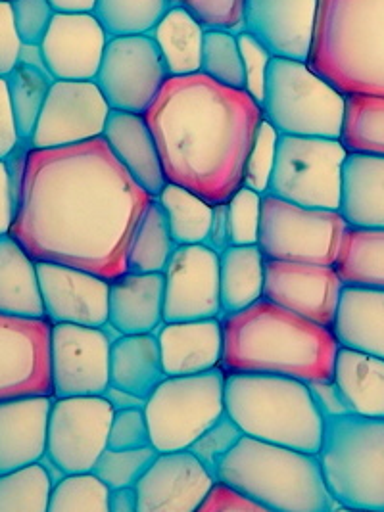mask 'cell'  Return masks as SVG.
Instances as JSON below:
<instances>
[{
	"mask_svg": "<svg viewBox=\"0 0 384 512\" xmlns=\"http://www.w3.org/2000/svg\"><path fill=\"white\" fill-rule=\"evenodd\" d=\"M246 0H171L183 6L204 29H223L231 33L244 31Z\"/></svg>",
	"mask_w": 384,
	"mask_h": 512,
	"instance_id": "47",
	"label": "cell"
},
{
	"mask_svg": "<svg viewBox=\"0 0 384 512\" xmlns=\"http://www.w3.org/2000/svg\"><path fill=\"white\" fill-rule=\"evenodd\" d=\"M260 106L279 135L340 139L346 94L308 62L273 56Z\"/></svg>",
	"mask_w": 384,
	"mask_h": 512,
	"instance_id": "8",
	"label": "cell"
},
{
	"mask_svg": "<svg viewBox=\"0 0 384 512\" xmlns=\"http://www.w3.org/2000/svg\"><path fill=\"white\" fill-rule=\"evenodd\" d=\"M52 478L43 463L0 474V512H48Z\"/></svg>",
	"mask_w": 384,
	"mask_h": 512,
	"instance_id": "40",
	"label": "cell"
},
{
	"mask_svg": "<svg viewBox=\"0 0 384 512\" xmlns=\"http://www.w3.org/2000/svg\"><path fill=\"white\" fill-rule=\"evenodd\" d=\"M110 350L104 326L52 325V397L104 396L110 386Z\"/></svg>",
	"mask_w": 384,
	"mask_h": 512,
	"instance_id": "14",
	"label": "cell"
},
{
	"mask_svg": "<svg viewBox=\"0 0 384 512\" xmlns=\"http://www.w3.org/2000/svg\"><path fill=\"white\" fill-rule=\"evenodd\" d=\"M104 397L112 403L114 411H120V409H129V407H144V401L141 397L133 396L121 388H114V386H108V390L104 392Z\"/></svg>",
	"mask_w": 384,
	"mask_h": 512,
	"instance_id": "58",
	"label": "cell"
},
{
	"mask_svg": "<svg viewBox=\"0 0 384 512\" xmlns=\"http://www.w3.org/2000/svg\"><path fill=\"white\" fill-rule=\"evenodd\" d=\"M342 286L333 265L265 259V300L317 325L333 326Z\"/></svg>",
	"mask_w": 384,
	"mask_h": 512,
	"instance_id": "18",
	"label": "cell"
},
{
	"mask_svg": "<svg viewBox=\"0 0 384 512\" xmlns=\"http://www.w3.org/2000/svg\"><path fill=\"white\" fill-rule=\"evenodd\" d=\"M225 413L244 436L319 451L323 422L310 386L281 374L225 373Z\"/></svg>",
	"mask_w": 384,
	"mask_h": 512,
	"instance_id": "6",
	"label": "cell"
},
{
	"mask_svg": "<svg viewBox=\"0 0 384 512\" xmlns=\"http://www.w3.org/2000/svg\"><path fill=\"white\" fill-rule=\"evenodd\" d=\"M108 39L93 12H56L41 41L48 73L54 79L95 81Z\"/></svg>",
	"mask_w": 384,
	"mask_h": 512,
	"instance_id": "20",
	"label": "cell"
},
{
	"mask_svg": "<svg viewBox=\"0 0 384 512\" xmlns=\"http://www.w3.org/2000/svg\"><path fill=\"white\" fill-rule=\"evenodd\" d=\"M346 227L340 211L306 208L262 194L258 246L265 259L333 265Z\"/></svg>",
	"mask_w": 384,
	"mask_h": 512,
	"instance_id": "11",
	"label": "cell"
},
{
	"mask_svg": "<svg viewBox=\"0 0 384 512\" xmlns=\"http://www.w3.org/2000/svg\"><path fill=\"white\" fill-rule=\"evenodd\" d=\"M206 244L221 254L225 248L231 246V227H229V211H227V202H221L214 206V217H212V227L208 233Z\"/></svg>",
	"mask_w": 384,
	"mask_h": 512,
	"instance_id": "56",
	"label": "cell"
},
{
	"mask_svg": "<svg viewBox=\"0 0 384 512\" xmlns=\"http://www.w3.org/2000/svg\"><path fill=\"white\" fill-rule=\"evenodd\" d=\"M231 244L250 246L258 244L262 221V194L252 188L242 187L227 200Z\"/></svg>",
	"mask_w": 384,
	"mask_h": 512,
	"instance_id": "46",
	"label": "cell"
},
{
	"mask_svg": "<svg viewBox=\"0 0 384 512\" xmlns=\"http://www.w3.org/2000/svg\"><path fill=\"white\" fill-rule=\"evenodd\" d=\"M169 73L152 35L110 37L95 83L112 110L143 114Z\"/></svg>",
	"mask_w": 384,
	"mask_h": 512,
	"instance_id": "13",
	"label": "cell"
},
{
	"mask_svg": "<svg viewBox=\"0 0 384 512\" xmlns=\"http://www.w3.org/2000/svg\"><path fill=\"white\" fill-rule=\"evenodd\" d=\"M346 154L340 139L279 135L265 194L306 208L338 211Z\"/></svg>",
	"mask_w": 384,
	"mask_h": 512,
	"instance_id": "10",
	"label": "cell"
},
{
	"mask_svg": "<svg viewBox=\"0 0 384 512\" xmlns=\"http://www.w3.org/2000/svg\"><path fill=\"white\" fill-rule=\"evenodd\" d=\"M110 488L95 472L64 474L50 491L48 512H108Z\"/></svg>",
	"mask_w": 384,
	"mask_h": 512,
	"instance_id": "41",
	"label": "cell"
},
{
	"mask_svg": "<svg viewBox=\"0 0 384 512\" xmlns=\"http://www.w3.org/2000/svg\"><path fill=\"white\" fill-rule=\"evenodd\" d=\"M242 436L244 434L235 424V420L231 419L227 413H223L208 430H204L192 442L189 451L216 478L221 461L229 455V451L239 443Z\"/></svg>",
	"mask_w": 384,
	"mask_h": 512,
	"instance_id": "45",
	"label": "cell"
},
{
	"mask_svg": "<svg viewBox=\"0 0 384 512\" xmlns=\"http://www.w3.org/2000/svg\"><path fill=\"white\" fill-rule=\"evenodd\" d=\"M310 392H312L313 401L319 407L323 417H336V415H346L348 407L346 401L336 388L333 380H319V382H310Z\"/></svg>",
	"mask_w": 384,
	"mask_h": 512,
	"instance_id": "54",
	"label": "cell"
},
{
	"mask_svg": "<svg viewBox=\"0 0 384 512\" xmlns=\"http://www.w3.org/2000/svg\"><path fill=\"white\" fill-rule=\"evenodd\" d=\"M168 217L169 233L175 246L206 244L212 227L214 206L189 188L166 183L156 196Z\"/></svg>",
	"mask_w": 384,
	"mask_h": 512,
	"instance_id": "35",
	"label": "cell"
},
{
	"mask_svg": "<svg viewBox=\"0 0 384 512\" xmlns=\"http://www.w3.org/2000/svg\"><path fill=\"white\" fill-rule=\"evenodd\" d=\"M331 330L340 348L384 359V290L342 286Z\"/></svg>",
	"mask_w": 384,
	"mask_h": 512,
	"instance_id": "27",
	"label": "cell"
},
{
	"mask_svg": "<svg viewBox=\"0 0 384 512\" xmlns=\"http://www.w3.org/2000/svg\"><path fill=\"white\" fill-rule=\"evenodd\" d=\"M317 459L340 507L384 512V419L325 417Z\"/></svg>",
	"mask_w": 384,
	"mask_h": 512,
	"instance_id": "7",
	"label": "cell"
},
{
	"mask_svg": "<svg viewBox=\"0 0 384 512\" xmlns=\"http://www.w3.org/2000/svg\"><path fill=\"white\" fill-rule=\"evenodd\" d=\"M52 396L0 401V474L45 459Z\"/></svg>",
	"mask_w": 384,
	"mask_h": 512,
	"instance_id": "23",
	"label": "cell"
},
{
	"mask_svg": "<svg viewBox=\"0 0 384 512\" xmlns=\"http://www.w3.org/2000/svg\"><path fill=\"white\" fill-rule=\"evenodd\" d=\"M22 41L12 22L10 0H0V77H6L20 60Z\"/></svg>",
	"mask_w": 384,
	"mask_h": 512,
	"instance_id": "52",
	"label": "cell"
},
{
	"mask_svg": "<svg viewBox=\"0 0 384 512\" xmlns=\"http://www.w3.org/2000/svg\"><path fill=\"white\" fill-rule=\"evenodd\" d=\"M10 8L20 41L41 45L48 25L56 14L50 0H10Z\"/></svg>",
	"mask_w": 384,
	"mask_h": 512,
	"instance_id": "49",
	"label": "cell"
},
{
	"mask_svg": "<svg viewBox=\"0 0 384 512\" xmlns=\"http://www.w3.org/2000/svg\"><path fill=\"white\" fill-rule=\"evenodd\" d=\"M340 142L348 154L384 156V96L346 94Z\"/></svg>",
	"mask_w": 384,
	"mask_h": 512,
	"instance_id": "36",
	"label": "cell"
},
{
	"mask_svg": "<svg viewBox=\"0 0 384 512\" xmlns=\"http://www.w3.org/2000/svg\"><path fill=\"white\" fill-rule=\"evenodd\" d=\"M200 71L221 85L244 89V68L237 33L223 29L204 31Z\"/></svg>",
	"mask_w": 384,
	"mask_h": 512,
	"instance_id": "42",
	"label": "cell"
},
{
	"mask_svg": "<svg viewBox=\"0 0 384 512\" xmlns=\"http://www.w3.org/2000/svg\"><path fill=\"white\" fill-rule=\"evenodd\" d=\"M22 142L12 114L6 77H0V160H6Z\"/></svg>",
	"mask_w": 384,
	"mask_h": 512,
	"instance_id": "53",
	"label": "cell"
},
{
	"mask_svg": "<svg viewBox=\"0 0 384 512\" xmlns=\"http://www.w3.org/2000/svg\"><path fill=\"white\" fill-rule=\"evenodd\" d=\"M333 267L344 286L384 290V229L348 225Z\"/></svg>",
	"mask_w": 384,
	"mask_h": 512,
	"instance_id": "33",
	"label": "cell"
},
{
	"mask_svg": "<svg viewBox=\"0 0 384 512\" xmlns=\"http://www.w3.org/2000/svg\"><path fill=\"white\" fill-rule=\"evenodd\" d=\"M16 215V187L6 160H0V236L10 234Z\"/></svg>",
	"mask_w": 384,
	"mask_h": 512,
	"instance_id": "55",
	"label": "cell"
},
{
	"mask_svg": "<svg viewBox=\"0 0 384 512\" xmlns=\"http://www.w3.org/2000/svg\"><path fill=\"white\" fill-rule=\"evenodd\" d=\"M52 83L54 77L47 70L29 66L24 62H18L14 70L6 75L12 114L18 127V135L25 142H29L35 131Z\"/></svg>",
	"mask_w": 384,
	"mask_h": 512,
	"instance_id": "38",
	"label": "cell"
},
{
	"mask_svg": "<svg viewBox=\"0 0 384 512\" xmlns=\"http://www.w3.org/2000/svg\"><path fill=\"white\" fill-rule=\"evenodd\" d=\"M225 413V371L166 376L144 401L150 442L158 453L185 451Z\"/></svg>",
	"mask_w": 384,
	"mask_h": 512,
	"instance_id": "9",
	"label": "cell"
},
{
	"mask_svg": "<svg viewBox=\"0 0 384 512\" xmlns=\"http://www.w3.org/2000/svg\"><path fill=\"white\" fill-rule=\"evenodd\" d=\"M0 313L45 317L37 261L12 236H0Z\"/></svg>",
	"mask_w": 384,
	"mask_h": 512,
	"instance_id": "31",
	"label": "cell"
},
{
	"mask_svg": "<svg viewBox=\"0 0 384 512\" xmlns=\"http://www.w3.org/2000/svg\"><path fill=\"white\" fill-rule=\"evenodd\" d=\"M162 365L168 376L206 373L221 365V317L164 323L156 332Z\"/></svg>",
	"mask_w": 384,
	"mask_h": 512,
	"instance_id": "25",
	"label": "cell"
},
{
	"mask_svg": "<svg viewBox=\"0 0 384 512\" xmlns=\"http://www.w3.org/2000/svg\"><path fill=\"white\" fill-rule=\"evenodd\" d=\"M237 39L244 68V91L260 104L264 98L265 79L273 54L260 39H256L248 31L237 33Z\"/></svg>",
	"mask_w": 384,
	"mask_h": 512,
	"instance_id": "48",
	"label": "cell"
},
{
	"mask_svg": "<svg viewBox=\"0 0 384 512\" xmlns=\"http://www.w3.org/2000/svg\"><path fill=\"white\" fill-rule=\"evenodd\" d=\"M265 512H329L335 507L315 453L242 436L217 470Z\"/></svg>",
	"mask_w": 384,
	"mask_h": 512,
	"instance_id": "5",
	"label": "cell"
},
{
	"mask_svg": "<svg viewBox=\"0 0 384 512\" xmlns=\"http://www.w3.org/2000/svg\"><path fill=\"white\" fill-rule=\"evenodd\" d=\"M265 256L258 244H231L219 254L221 313H235L264 298Z\"/></svg>",
	"mask_w": 384,
	"mask_h": 512,
	"instance_id": "32",
	"label": "cell"
},
{
	"mask_svg": "<svg viewBox=\"0 0 384 512\" xmlns=\"http://www.w3.org/2000/svg\"><path fill=\"white\" fill-rule=\"evenodd\" d=\"M308 64L342 94L384 96V0H319Z\"/></svg>",
	"mask_w": 384,
	"mask_h": 512,
	"instance_id": "4",
	"label": "cell"
},
{
	"mask_svg": "<svg viewBox=\"0 0 384 512\" xmlns=\"http://www.w3.org/2000/svg\"><path fill=\"white\" fill-rule=\"evenodd\" d=\"M169 183L189 188L212 206L227 202L264 119L244 89L221 85L202 71L171 75L144 112Z\"/></svg>",
	"mask_w": 384,
	"mask_h": 512,
	"instance_id": "2",
	"label": "cell"
},
{
	"mask_svg": "<svg viewBox=\"0 0 384 512\" xmlns=\"http://www.w3.org/2000/svg\"><path fill=\"white\" fill-rule=\"evenodd\" d=\"M221 317L219 254L208 244L175 246L164 271V323Z\"/></svg>",
	"mask_w": 384,
	"mask_h": 512,
	"instance_id": "17",
	"label": "cell"
},
{
	"mask_svg": "<svg viewBox=\"0 0 384 512\" xmlns=\"http://www.w3.org/2000/svg\"><path fill=\"white\" fill-rule=\"evenodd\" d=\"M110 112L95 81L54 79L29 146L45 150L98 139Z\"/></svg>",
	"mask_w": 384,
	"mask_h": 512,
	"instance_id": "16",
	"label": "cell"
},
{
	"mask_svg": "<svg viewBox=\"0 0 384 512\" xmlns=\"http://www.w3.org/2000/svg\"><path fill=\"white\" fill-rule=\"evenodd\" d=\"M152 200L102 137L29 148L10 234L35 261L114 280L127 271L131 238Z\"/></svg>",
	"mask_w": 384,
	"mask_h": 512,
	"instance_id": "1",
	"label": "cell"
},
{
	"mask_svg": "<svg viewBox=\"0 0 384 512\" xmlns=\"http://www.w3.org/2000/svg\"><path fill=\"white\" fill-rule=\"evenodd\" d=\"M37 277L45 317L52 325H108L110 280L54 261H37Z\"/></svg>",
	"mask_w": 384,
	"mask_h": 512,
	"instance_id": "19",
	"label": "cell"
},
{
	"mask_svg": "<svg viewBox=\"0 0 384 512\" xmlns=\"http://www.w3.org/2000/svg\"><path fill=\"white\" fill-rule=\"evenodd\" d=\"M158 451L152 445L137 449H110L106 447L96 461V476L110 489L137 486L148 466L154 463Z\"/></svg>",
	"mask_w": 384,
	"mask_h": 512,
	"instance_id": "43",
	"label": "cell"
},
{
	"mask_svg": "<svg viewBox=\"0 0 384 512\" xmlns=\"http://www.w3.org/2000/svg\"><path fill=\"white\" fill-rule=\"evenodd\" d=\"M216 478L189 449L158 453L137 482L139 512H198Z\"/></svg>",
	"mask_w": 384,
	"mask_h": 512,
	"instance_id": "21",
	"label": "cell"
},
{
	"mask_svg": "<svg viewBox=\"0 0 384 512\" xmlns=\"http://www.w3.org/2000/svg\"><path fill=\"white\" fill-rule=\"evenodd\" d=\"M102 139L108 142L114 156L139 187H143L154 198L162 192L168 179L158 144L143 114L112 110Z\"/></svg>",
	"mask_w": 384,
	"mask_h": 512,
	"instance_id": "24",
	"label": "cell"
},
{
	"mask_svg": "<svg viewBox=\"0 0 384 512\" xmlns=\"http://www.w3.org/2000/svg\"><path fill=\"white\" fill-rule=\"evenodd\" d=\"M333 382L346 401L348 413L384 419L383 357L338 346Z\"/></svg>",
	"mask_w": 384,
	"mask_h": 512,
	"instance_id": "30",
	"label": "cell"
},
{
	"mask_svg": "<svg viewBox=\"0 0 384 512\" xmlns=\"http://www.w3.org/2000/svg\"><path fill=\"white\" fill-rule=\"evenodd\" d=\"M175 242L169 233L168 217L154 198L135 227L127 250V271L131 273H164Z\"/></svg>",
	"mask_w": 384,
	"mask_h": 512,
	"instance_id": "37",
	"label": "cell"
},
{
	"mask_svg": "<svg viewBox=\"0 0 384 512\" xmlns=\"http://www.w3.org/2000/svg\"><path fill=\"white\" fill-rule=\"evenodd\" d=\"M47 317L0 313V401L52 396Z\"/></svg>",
	"mask_w": 384,
	"mask_h": 512,
	"instance_id": "15",
	"label": "cell"
},
{
	"mask_svg": "<svg viewBox=\"0 0 384 512\" xmlns=\"http://www.w3.org/2000/svg\"><path fill=\"white\" fill-rule=\"evenodd\" d=\"M277 142H279L277 129L267 119H262L244 167V179H242L244 187L252 188L258 194L267 192L273 169H275V160H277Z\"/></svg>",
	"mask_w": 384,
	"mask_h": 512,
	"instance_id": "44",
	"label": "cell"
},
{
	"mask_svg": "<svg viewBox=\"0 0 384 512\" xmlns=\"http://www.w3.org/2000/svg\"><path fill=\"white\" fill-rule=\"evenodd\" d=\"M338 211L350 227L384 229V156L346 154Z\"/></svg>",
	"mask_w": 384,
	"mask_h": 512,
	"instance_id": "28",
	"label": "cell"
},
{
	"mask_svg": "<svg viewBox=\"0 0 384 512\" xmlns=\"http://www.w3.org/2000/svg\"><path fill=\"white\" fill-rule=\"evenodd\" d=\"M166 376L156 332L120 334L112 340L110 386L146 401Z\"/></svg>",
	"mask_w": 384,
	"mask_h": 512,
	"instance_id": "29",
	"label": "cell"
},
{
	"mask_svg": "<svg viewBox=\"0 0 384 512\" xmlns=\"http://www.w3.org/2000/svg\"><path fill=\"white\" fill-rule=\"evenodd\" d=\"M152 445L144 407H129L114 411L108 432L110 449H137Z\"/></svg>",
	"mask_w": 384,
	"mask_h": 512,
	"instance_id": "50",
	"label": "cell"
},
{
	"mask_svg": "<svg viewBox=\"0 0 384 512\" xmlns=\"http://www.w3.org/2000/svg\"><path fill=\"white\" fill-rule=\"evenodd\" d=\"M108 512H139L137 511V489L135 486L110 489Z\"/></svg>",
	"mask_w": 384,
	"mask_h": 512,
	"instance_id": "57",
	"label": "cell"
},
{
	"mask_svg": "<svg viewBox=\"0 0 384 512\" xmlns=\"http://www.w3.org/2000/svg\"><path fill=\"white\" fill-rule=\"evenodd\" d=\"M114 407L104 396L52 397L47 457L62 474L91 472L108 447Z\"/></svg>",
	"mask_w": 384,
	"mask_h": 512,
	"instance_id": "12",
	"label": "cell"
},
{
	"mask_svg": "<svg viewBox=\"0 0 384 512\" xmlns=\"http://www.w3.org/2000/svg\"><path fill=\"white\" fill-rule=\"evenodd\" d=\"M225 373L281 374L306 384L333 380L338 342L317 325L269 300H258L221 319Z\"/></svg>",
	"mask_w": 384,
	"mask_h": 512,
	"instance_id": "3",
	"label": "cell"
},
{
	"mask_svg": "<svg viewBox=\"0 0 384 512\" xmlns=\"http://www.w3.org/2000/svg\"><path fill=\"white\" fill-rule=\"evenodd\" d=\"M108 325L118 334H148L164 325V273L125 271L110 280Z\"/></svg>",
	"mask_w": 384,
	"mask_h": 512,
	"instance_id": "26",
	"label": "cell"
},
{
	"mask_svg": "<svg viewBox=\"0 0 384 512\" xmlns=\"http://www.w3.org/2000/svg\"><path fill=\"white\" fill-rule=\"evenodd\" d=\"M171 6V0H96L93 14L108 37L148 35Z\"/></svg>",
	"mask_w": 384,
	"mask_h": 512,
	"instance_id": "39",
	"label": "cell"
},
{
	"mask_svg": "<svg viewBox=\"0 0 384 512\" xmlns=\"http://www.w3.org/2000/svg\"><path fill=\"white\" fill-rule=\"evenodd\" d=\"M198 512H265V509L235 486L216 480Z\"/></svg>",
	"mask_w": 384,
	"mask_h": 512,
	"instance_id": "51",
	"label": "cell"
},
{
	"mask_svg": "<svg viewBox=\"0 0 384 512\" xmlns=\"http://www.w3.org/2000/svg\"><path fill=\"white\" fill-rule=\"evenodd\" d=\"M204 31L206 29L179 4H173L152 29L150 35L162 54L169 77L200 71Z\"/></svg>",
	"mask_w": 384,
	"mask_h": 512,
	"instance_id": "34",
	"label": "cell"
},
{
	"mask_svg": "<svg viewBox=\"0 0 384 512\" xmlns=\"http://www.w3.org/2000/svg\"><path fill=\"white\" fill-rule=\"evenodd\" d=\"M319 0H246L244 31L260 39L273 56L308 62Z\"/></svg>",
	"mask_w": 384,
	"mask_h": 512,
	"instance_id": "22",
	"label": "cell"
},
{
	"mask_svg": "<svg viewBox=\"0 0 384 512\" xmlns=\"http://www.w3.org/2000/svg\"><path fill=\"white\" fill-rule=\"evenodd\" d=\"M54 12H93L96 0H50Z\"/></svg>",
	"mask_w": 384,
	"mask_h": 512,
	"instance_id": "59",
	"label": "cell"
}]
</instances>
